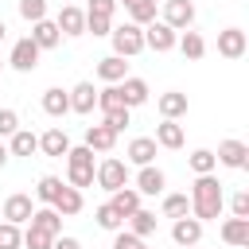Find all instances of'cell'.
<instances>
[{
	"label": "cell",
	"mask_w": 249,
	"mask_h": 249,
	"mask_svg": "<svg viewBox=\"0 0 249 249\" xmlns=\"http://www.w3.org/2000/svg\"><path fill=\"white\" fill-rule=\"evenodd\" d=\"M109 39H113V54H117V58H132V54L144 51V27H136V23H121V27H113Z\"/></svg>",
	"instance_id": "277c9868"
},
{
	"label": "cell",
	"mask_w": 249,
	"mask_h": 249,
	"mask_svg": "<svg viewBox=\"0 0 249 249\" xmlns=\"http://www.w3.org/2000/svg\"><path fill=\"white\" fill-rule=\"evenodd\" d=\"M70 93V113H93L97 109V89H93V82H78L74 89H66Z\"/></svg>",
	"instance_id": "5bb4252c"
},
{
	"label": "cell",
	"mask_w": 249,
	"mask_h": 249,
	"mask_svg": "<svg viewBox=\"0 0 249 249\" xmlns=\"http://www.w3.org/2000/svg\"><path fill=\"white\" fill-rule=\"evenodd\" d=\"M245 47H249V39H245L241 27H226V31H218V54H222V58H241Z\"/></svg>",
	"instance_id": "8fae6325"
},
{
	"label": "cell",
	"mask_w": 249,
	"mask_h": 249,
	"mask_svg": "<svg viewBox=\"0 0 249 249\" xmlns=\"http://www.w3.org/2000/svg\"><path fill=\"white\" fill-rule=\"evenodd\" d=\"M230 210H233V218H249V191H237L230 198Z\"/></svg>",
	"instance_id": "ee69618b"
},
{
	"label": "cell",
	"mask_w": 249,
	"mask_h": 249,
	"mask_svg": "<svg viewBox=\"0 0 249 249\" xmlns=\"http://www.w3.org/2000/svg\"><path fill=\"white\" fill-rule=\"evenodd\" d=\"M97 78H101L105 86H117V82L128 78V62L117 58V54H105V58H97Z\"/></svg>",
	"instance_id": "9a60e30c"
},
{
	"label": "cell",
	"mask_w": 249,
	"mask_h": 249,
	"mask_svg": "<svg viewBox=\"0 0 249 249\" xmlns=\"http://www.w3.org/2000/svg\"><path fill=\"white\" fill-rule=\"evenodd\" d=\"M19 16H23L27 23L47 19V0H19Z\"/></svg>",
	"instance_id": "ab89813d"
},
{
	"label": "cell",
	"mask_w": 249,
	"mask_h": 249,
	"mask_svg": "<svg viewBox=\"0 0 249 249\" xmlns=\"http://www.w3.org/2000/svg\"><path fill=\"white\" fill-rule=\"evenodd\" d=\"M187 163H191V171H195V175H214V167H218V160H214V152H210V148H195Z\"/></svg>",
	"instance_id": "1f68e13d"
},
{
	"label": "cell",
	"mask_w": 249,
	"mask_h": 249,
	"mask_svg": "<svg viewBox=\"0 0 249 249\" xmlns=\"http://www.w3.org/2000/svg\"><path fill=\"white\" fill-rule=\"evenodd\" d=\"M51 249H82V241H78V237H70V233H58Z\"/></svg>",
	"instance_id": "bcb514c9"
},
{
	"label": "cell",
	"mask_w": 249,
	"mask_h": 249,
	"mask_svg": "<svg viewBox=\"0 0 249 249\" xmlns=\"http://www.w3.org/2000/svg\"><path fill=\"white\" fill-rule=\"evenodd\" d=\"M39 152V136L31 128H16L8 136V156H35Z\"/></svg>",
	"instance_id": "7402d4cb"
},
{
	"label": "cell",
	"mask_w": 249,
	"mask_h": 249,
	"mask_svg": "<svg viewBox=\"0 0 249 249\" xmlns=\"http://www.w3.org/2000/svg\"><path fill=\"white\" fill-rule=\"evenodd\" d=\"M117 86H121V97H124L128 109H136V105L148 101V82H144V78H124V82H117Z\"/></svg>",
	"instance_id": "83f0119b"
},
{
	"label": "cell",
	"mask_w": 249,
	"mask_h": 249,
	"mask_svg": "<svg viewBox=\"0 0 249 249\" xmlns=\"http://www.w3.org/2000/svg\"><path fill=\"white\" fill-rule=\"evenodd\" d=\"M8 163V144H0V167Z\"/></svg>",
	"instance_id": "7dc6e473"
},
{
	"label": "cell",
	"mask_w": 249,
	"mask_h": 249,
	"mask_svg": "<svg viewBox=\"0 0 249 249\" xmlns=\"http://www.w3.org/2000/svg\"><path fill=\"white\" fill-rule=\"evenodd\" d=\"M171 237H175V245H183V249H191V245H198L202 241V222L198 218H175V226H171Z\"/></svg>",
	"instance_id": "7c38bea8"
},
{
	"label": "cell",
	"mask_w": 249,
	"mask_h": 249,
	"mask_svg": "<svg viewBox=\"0 0 249 249\" xmlns=\"http://www.w3.org/2000/svg\"><path fill=\"white\" fill-rule=\"evenodd\" d=\"M19 128V117H16V109H0V136H12Z\"/></svg>",
	"instance_id": "f6af8a7d"
},
{
	"label": "cell",
	"mask_w": 249,
	"mask_h": 249,
	"mask_svg": "<svg viewBox=\"0 0 249 249\" xmlns=\"http://www.w3.org/2000/svg\"><path fill=\"white\" fill-rule=\"evenodd\" d=\"M4 35H8V27H4V19H0V43H4Z\"/></svg>",
	"instance_id": "c3c4849f"
},
{
	"label": "cell",
	"mask_w": 249,
	"mask_h": 249,
	"mask_svg": "<svg viewBox=\"0 0 249 249\" xmlns=\"http://www.w3.org/2000/svg\"><path fill=\"white\" fill-rule=\"evenodd\" d=\"M31 214H35V202H31V195H23V191H16V195H8V198L0 202V218L12 222V226H27Z\"/></svg>",
	"instance_id": "5b68a950"
},
{
	"label": "cell",
	"mask_w": 249,
	"mask_h": 249,
	"mask_svg": "<svg viewBox=\"0 0 249 249\" xmlns=\"http://www.w3.org/2000/svg\"><path fill=\"white\" fill-rule=\"evenodd\" d=\"M152 160H156V140H152V136H136V140L128 144V163L148 167Z\"/></svg>",
	"instance_id": "f1b7e54d"
},
{
	"label": "cell",
	"mask_w": 249,
	"mask_h": 249,
	"mask_svg": "<svg viewBox=\"0 0 249 249\" xmlns=\"http://www.w3.org/2000/svg\"><path fill=\"white\" fill-rule=\"evenodd\" d=\"M175 47H179L183 58H191V62H198V58L206 54V39H202L198 31H183V35L175 39Z\"/></svg>",
	"instance_id": "f546056e"
},
{
	"label": "cell",
	"mask_w": 249,
	"mask_h": 249,
	"mask_svg": "<svg viewBox=\"0 0 249 249\" xmlns=\"http://www.w3.org/2000/svg\"><path fill=\"white\" fill-rule=\"evenodd\" d=\"M70 4H78V0H70Z\"/></svg>",
	"instance_id": "681fc988"
},
{
	"label": "cell",
	"mask_w": 249,
	"mask_h": 249,
	"mask_svg": "<svg viewBox=\"0 0 249 249\" xmlns=\"http://www.w3.org/2000/svg\"><path fill=\"white\" fill-rule=\"evenodd\" d=\"M39 152L51 156V160H62V156L70 152V136H66L62 128H47V132L39 136Z\"/></svg>",
	"instance_id": "2e32d148"
},
{
	"label": "cell",
	"mask_w": 249,
	"mask_h": 249,
	"mask_svg": "<svg viewBox=\"0 0 249 249\" xmlns=\"http://www.w3.org/2000/svg\"><path fill=\"white\" fill-rule=\"evenodd\" d=\"M58 191H62V179H58V175H43V179L35 183V198H39L43 206H51V202L58 198Z\"/></svg>",
	"instance_id": "d6a6232c"
},
{
	"label": "cell",
	"mask_w": 249,
	"mask_h": 249,
	"mask_svg": "<svg viewBox=\"0 0 249 249\" xmlns=\"http://www.w3.org/2000/svg\"><path fill=\"white\" fill-rule=\"evenodd\" d=\"M39 47L31 43V39H19L16 47H12V54H8V62H12V70H19V74H31L35 66H39Z\"/></svg>",
	"instance_id": "ba28073f"
},
{
	"label": "cell",
	"mask_w": 249,
	"mask_h": 249,
	"mask_svg": "<svg viewBox=\"0 0 249 249\" xmlns=\"http://www.w3.org/2000/svg\"><path fill=\"white\" fill-rule=\"evenodd\" d=\"M54 27H58L62 35H86V12H82L78 4H62L58 16H54Z\"/></svg>",
	"instance_id": "30bf717a"
},
{
	"label": "cell",
	"mask_w": 249,
	"mask_h": 249,
	"mask_svg": "<svg viewBox=\"0 0 249 249\" xmlns=\"http://www.w3.org/2000/svg\"><path fill=\"white\" fill-rule=\"evenodd\" d=\"M109 206H113L121 218H132V214L140 210V191H136V187H121V191H113Z\"/></svg>",
	"instance_id": "603a6c76"
},
{
	"label": "cell",
	"mask_w": 249,
	"mask_h": 249,
	"mask_svg": "<svg viewBox=\"0 0 249 249\" xmlns=\"http://www.w3.org/2000/svg\"><path fill=\"white\" fill-rule=\"evenodd\" d=\"M39 51H54L58 43H62V31L54 27V19H39V23H31V35H27Z\"/></svg>",
	"instance_id": "4fadbf2b"
},
{
	"label": "cell",
	"mask_w": 249,
	"mask_h": 249,
	"mask_svg": "<svg viewBox=\"0 0 249 249\" xmlns=\"http://www.w3.org/2000/svg\"><path fill=\"white\" fill-rule=\"evenodd\" d=\"M66 187H74V191H82V187H93V152L86 148V144H70V152H66Z\"/></svg>",
	"instance_id": "7a4b0ae2"
},
{
	"label": "cell",
	"mask_w": 249,
	"mask_h": 249,
	"mask_svg": "<svg viewBox=\"0 0 249 249\" xmlns=\"http://www.w3.org/2000/svg\"><path fill=\"white\" fill-rule=\"evenodd\" d=\"M101 124H105V128H113V132H124V128L132 124V109H113V113H105V117H101Z\"/></svg>",
	"instance_id": "74e56055"
},
{
	"label": "cell",
	"mask_w": 249,
	"mask_h": 249,
	"mask_svg": "<svg viewBox=\"0 0 249 249\" xmlns=\"http://www.w3.org/2000/svg\"><path fill=\"white\" fill-rule=\"evenodd\" d=\"M214 160L226 163V167H233V171H241V167L249 163V144H245V140H222L218 152H214Z\"/></svg>",
	"instance_id": "9c48e42d"
},
{
	"label": "cell",
	"mask_w": 249,
	"mask_h": 249,
	"mask_svg": "<svg viewBox=\"0 0 249 249\" xmlns=\"http://www.w3.org/2000/svg\"><path fill=\"white\" fill-rule=\"evenodd\" d=\"M0 249H23V230L12 222H0Z\"/></svg>",
	"instance_id": "8d00e7d4"
},
{
	"label": "cell",
	"mask_w": 249,
	"mask_h": 249,
	"mask_svg": "<svg viewBox=\"0 0 249 249\" xmlns=\"http://www.w3.org/2000/svg\"><path fill=\"white\" fill-rule=\"evenodd\" d=\"M163 23L171 31H191L195 23V4L191 0H163Z\"/></svg>",
	"instance_id": "52a82bcc"
},
{
	"label": "cell",
	"mask_w": 249,
	"mask_h": 249,
	"mask_svg": "<svg viewBox=\"0 0 249 249\" xmlns=\"http://www.w3.org/2000/svg\"><path fill=\"white\" fill-rule=\"evenodd\" d=\"M187 214H191L187 195H163V218H187Z\"/></svg>",
	"instance_id": "d590c367"
},
{
	"label": "cell",
	"mask_w": 249,
	"mask_h": 249,
	"mask_svg": "<svg viewBox=\"0 0 249 249\" xmlns=\"http://www.w3.org/2000/svg\"><path fill=\"white\" fill-rule=\"evenodd\" d=\"M124 226H128V233H136V237L144 241V237H152V233H156V214L140 206L132 218H124Z\"/></svg>",
	"instance_id": "4dcf8cb0"
},
{
	"label": "cell",
	"mask_w": 249,
	"mask_h": 249,
	"mask_svg": "<svg viewBox=\"0 0 249 249\" xmlns=\"http://www.w3.org/2000/svg\"><path fill=\"white\" fill-rule=\"evenodd\" d=\"M27 226H35V230H43V233H51V237L62 233V218L54 214V206H35V214H31Z\"/></svg>",
	"instance_id": "4316f807"
},
{
	"label": "cell",
	"mask_w": 249,
	"mask_h": 249,
	"mask_svg": "<svg viewBox=\"0 0 249 249\" xmlns=\"http://www.w3.org/2000/svg\"><path fill=\"white\" fill-rule=\"evenodd\" d=\"M226 206V195H222V183L214 175H195V187H191V218L198 222H214Z\"/></svg>",
	"instance_id": "6da1fadb"
},
{
	"label": "cell",
	"mask_w": 249,
	"mask_h": 249,
	"mask_svg": "<svg viewBox=\"0 0 249 249\" xmlns=\"http://www.w3.org/2000/svg\"><path fill=\"white\" fill-rule=\"evenodd\" d=\"M93 183L101 187V191H121V187H128V163L124 160H117V156H105L97 167H93Z\"/></svg>",
	"instance_id": "3957f363"
},
{
	"label": "cell",
	"mask_w": 249,
	"mask_h": 249,
	"mask_svg": "<svg viewBox=\"0 0 249 249\" xmlns=\"http://www.w3.org/2000/svg\"><path fill=\"white\" fill-rule=\"evenodd\" d=\"M86 31H93V35H109V31H113V19H105V16H86Z\"/></svg>",
	"instance_id": "7bdbcfd3"
},
{
	"label": "cell",
	"mask_w": 249,
	"mask_h": 249,
	"mask_svg": "<svg viewBox=\"0 0 249 249\" xmlns=\"http://www.w3.org/2000/svg\"><path fill=\"white\" fill-rule=\"evenodd\" d=\"M113 144H117L113 128H105V124H89L86 128V148L89 152H113Z\"/></svg>",
	"instance_id": "484cf974"
},
{
	"label": "cell",
	"mask_w": 249,
	"mask_h": 249,
	"mask_svg": "<svg viewBox=\"0 0 249 249\" xmlns=\"http://www.w3.org/2000/svg\"><path fill=\"white\" fill-rule=\"evenodd\" d=\"M113 12H117V0H86V16H105V19H113Z\"/></svg>",
	"instance_id": "60d3db41"
},
{
	"label": "cell",
	"mask_w": 249,
	"mask_h": 249,
	"mask_svg": "<svg viewBox=\"0 0 249 249\" xmlns=\"http://www.w3.org/2000/svg\"><path fill=\"white\" fill-rule=\"evenodd\" d=\"M191 249H198V245H191Z\"/></svg>",
	"instance_id": "816d5d0a"
},
{
	"label": "cell",
	"mask_w": 249,
	"mask_h": 249,
	"mask_svg": "<svg viewBox=\"0 0 249 249\" xmlns=\"http://www.w3.org/2000/svg\"><path fill=\"white\" fill-rule=\"evenodd\" d=\"M51 206H54V214H58V218H74V214H82L86 198H82V191H74V187H66V183H62V191H58V198H54Z\"/></svg>",
	"instance_id": "ac0fdd59"
},
{
	"label": "cell",
	"mask_w": 249,
	"mask_h": 249,
	"mask_svg": "<svg viewBox=\"0 0 249 249\" xmlns=\"http://www.w3.org/2000/svg\"><path fill=\"white\" fill-rule=\"evenodd\" d=\"M51 245H54L51 233H43V230H35V226L23 230V249H51Z\"/></svg>",
	"instance_id": "f35d334b"
},
{
	"label": "cell",
	"mask_w": 249,
	"mask_h": 249,
	"mask_svg": "<svg viewBox=\"0 0 249 249\" xmlns=\"http://www.w3.org/2000/svg\"><path fill=\"white\" fill-rule=\"evenodd\" d=\"M222 241L233 245V249H245L249 245V218H226L222 222Z\"/></svg>",
	"instance_id": "44dd1931"
},
{
	"label": "cell",
	"mask_w": 249,
	"mask_h": 249,
	"mask_svg": "<svg viewBox=\"0 0 249 249\" xmlns=\"http://www.w3.org/2000/svg\"><path fill=\"white\" fill-rule=\"evenodd\" d=\"M117 4H124L128 23H136V27H148L156 19V0H117Z\"/></svg>",
	"instance_id": "cb8c5ba5"
},
{
	"label": "cell",
	"mask_w": 249,
	"mask_h": 249,
	"mask_svg": "<svg viewBox=\"0 0 249 249\" xmlns=\"http://www.w3.org/2000/svg\"><path fill=\"white\" fill-rule=\"evenodd\" d=\"M97 109H101V113L128 109V105H124V97H121V86H105V89H97Z\"/></svg>",
	"instance_id": "836d02e7"
},
{
	"label": "cell",
	"mask_w": 249,
	"mask_h": 249,
	"mask_svg": "<svg viewBox=\"0 0 249 249\" xmlns=\"http://www.w3.org/2000/svg\"><path fill=\"white\" fill-rule=\"evenodd\" d=\"M140 249H148V245H140Z\"/></svg>",
	"instance_id": "f907efd6"
},
{
	"label": "cell",
	"mask_w": 249,
	"mask_h": 249,
	"mask_svg": "<svg viewBox=\"0 0 249 249\" xmlns=\"http://www.w3.org/2000/svg\"><path fill=\"white\" fill-rule=\"evenodd\" d=\"M43 113H47V117H66V113H70V93H66L62 86H51V89L43 93Z\"/></svg>",
	"instance_id": "d4e9b609"
},
{
	"label": "cell",
	"mask_w": 249,
	"mask_h": 249,
	"mask_svg": "<svg viewBox=\"0 0 249 249\" xmlns=\"http://www.w3.org/2000/svg\"><path fill=\"white\" fill-rule=\"evenodd\" d=\"M163 187H167V175H163L156 163H148V167L136 171V191H140V195H163Z\"/></svg>",
	"instance_id": "e0dca14e"
},
{
	"label": "cell",
	"mask_w": 249,
	"mask_h": 249,
	"mask_svg": "<svg viewBox=\"0 0 249 249\" xmlns=\"http://www.w3.org/2000/svg\"><path fill=\"white\" fill-rule=\"evenodd\" d=\"M175 39H179V31H171L163 19H152V23L144 27V47H148V51H156V54L175 51Z\"/></svg>",
	"instance_id": "8992f818"
},
{
	"label": "cell",
	"mask_w": 249,
	"mask_h": 249,
	"mask_svg": "<svg viewBox=\"0 0 249 249\" xmlns=\"http://www.w3.org/2000/svg\"><path fill=\"white\" fill-rule=\"evenodd\" d=\"M144 241L136 237V233H128V230H117L113 233V249H140Z\"/></svg>",
	"instance_id": "b9f144b4"
},
{
	"label": "cell",
	"mask_w": 249,
	"mask_h": 249,
	"mask_svg": "<svg viewBox=\"0 0 249 249\" xmlns=\"http://www.w3.org/2000/svg\"><path fill=\"white\" fill-rule=\"evenodd\" d=\"M0 66H4V62H0Z\"/></svg>",
	"instance_id": "f5cc1de1"
},
{
	"label": "cell",
	"mask_w": 249,
	"mask_h": 249,
	"mask_svg": "<svg viewBox=\"0 0 249 249\" xmlns=\"http://www.w3.org/2000/svg\"><path fill=\"white\" fill-rule=\"evenodd\" d=\"M160 117L163 121H179V117H187V93H179V89H167V93H160Z\"/></svg>",
	"instance_id": "d6986e66"
},
{
	"label": "cell",
	"mask_w": 249,
	"mask_h": 249,
	"mask_svg": "<svg viewBox=\"0 0 249 249\" xmlns=\"http://www.w3.org/2000/svg\"><path fill=\"white\" fill-rule=\"evenodd\" d=\"M93 218H97V226H101V230H109V233L124 230V218H121V214H117V210H113L109 202H101V206L93 210Z\"/></svg>",
	"instance_id": "e575fe53"
},
{
	"label": "cell",
	"mask_w": 249,
	"mask_h": 249,
	"mask_svg": "<svg viewBox=\"0 0 249 249\" xmlns=\"http://www.w3.org/2000/svg\"><path fill=\"white\" fill-rule=\"evenodd\" d=\"M152 140H156V148H171V152H175V148H183L187 136H183V124H179V121H160Z\"/></svg>",
	"instance_id": "ffe728a7"
}]
</instances>
